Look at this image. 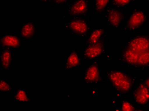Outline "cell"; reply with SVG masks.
Returning <instances> with one entry per match:
<instances>
[{"label": "cell", "mask_w": 149, "mask_h": 111, "mask_svg": "<svg viewBox=\"0 0 149 111\" xmlns=\"http://www.w3.org/2000/svg\"><path fill=\"white\" fill-rule=\"evenodd\" d=\"M13 100L15 102H31L32 100L27 93L24 87H19L13 93Z\"/></svg>", "instance_id": "obj_16"}, {"label": "cell", "mask_w": 149, "mask_h": 111, "mask_svg": "<svg viewBox=\"0 0 149 111\" xmlns=\"http://www.w3.org/2000/svg\"><path fill=\"white\" fill-rule=\"evenodd\" d=\"M14 52L10 48H3L0 53V67L3 71L10 70L14 58Z\"/></svg>", "instance_id": "obj_13"}, {"label": "cell", "mask_w": 149, "mask_h": 111, "mask_svg": "<svg viewBox=\"0 0 149 111\" xmlns=\"http://www.w3.org/2000/svg\"><path fill=\"white\" fill-rule=\"evenodd\" d=\"M148 19L147 12L134 6L132 8L131 14L127 16L124 23L122 27V30L124 31L134 32L138 31Z\"/></svg>", "instance_id": "obj_5"}, {"label": "cell", "mask_w": 149, "mask_h": 111, "mask_svg": "<svg viewBox=\"0 0 149 111\" xmlns=\"http://www.w3.org/2000/svg\"><path fill=\"white\" fill-rule=\"evenodd\" d=\"M69 1V0H49L47 5H54L61 6L65 5Z\"/></svg>", "instance_id": "obj_21"}, {"label": "cell", "mask_w": 149, "mask_h": 111, "mask_svg": "<svg viewBox=\"0 0 149 111\" xmlns=\"http://www.w3.org/2000/svg\"><path fill=\"white\" fill-rule=\"evenodd\" d=\"M37 28L35 22L29 21L24 22L20 28V34L23 39L28 40L34 38L37 33Z\"/></svg>", "instance_id": "obj_15"}, {"label": "cell", "mask_w": 149, "mask_h": 111, "mask_svg": "<svg viewBox=\"0 0 149 111\" xmlns=\"http://www.w3.org/2000/svg\"><path fill=\"white\" fill-rule=\"evenodd\" d=\"M118 109L121 111H144L143 109L138 107L135 104L133 100L127 99L126 97L123 98V101L120 103V105L118 107Z\"/></svg>", "instance_id": "obj_18"}, {"label": "cell", "mask_w": 149, "mask_h": 111, "mask_svg": "<svg viewBox=\"0 0 149 111\" xmlns=\"http://www.w3.org/2000/svg\"><path fill=\"white\" fill-rule=\"evenodd\" d=\"M111 41L109 37L104 38L101 41L94 44H86L82 46L81 51L80 58L82 62L93 61L96 59H100L101 57H105L111 61L112 59V53L108 49V45Z\"/></svg>", "instance_id": "obj_3"}, {"label": "cell", "mask_w": 149, "mask_h": 111, "mask_svg": "<svg viewBox=\"0 0 149 111\" xmlns=\"http://www.w3.org/2000/svg\"><path fill=\"white\" fill-rule=\"evenodd\" d=\"M0 90L1 92H12V87L3 77L0 78Z\"/></svg>", "instance_id": "obj_20"}, {"label": "cell", "mask_w": 149, "mask_h": 111, "mask_svg": "<svg viewBox=\"0 0 149 111\" xmlns=\"http://www.w3.org/2000/svg\"><path fill=\"white\" fill-rule=\"evenodd\" d=\"M21 38L13 33H6L0 38V47L2 48L17 50L22 46Z\"/></svg>", "instance_id": "obj_11"}, {"label": "cell", "mask_w": 149, "mask_h": 111, "mask_svg": "<svg viewBox=\"0 0 149 111\" xmlns=\"http://www.w3.org/2000/svg\"><path fill=\"white\" fill-rule=\"evenodd\" d=\"M108 37V31L106 28L98 26L93 29L87 37L86 44H94Z\"/></svg>", "instance_id": "obj_14"}, {"label": "cell", "mask_w": 149, "mask_h": 111, "mask_svg": "<svg viewBox=\"0 0 149 111\" xmlns=\"http://www.w3.org/2000/svg\"><path fill=\"white\" fill-rule=\"evenodd\" d=\"M142 81H143V82L144 83L145 85H146L148 87V88L149 89V76L145 77V78H143V77H142Z\"/></svg>", "instance_id": "obj_22"}, {"label": "cell", "mask_w": 149, "mask_h": 111, "mask_svg": "<svg viewBox=\"0 0 149 111\" xmlns=\"http://www.w3.org/2000/svg\"><path fill=\"white\" fill-rule=\"evenodd\" d=\"M37 1L41 2V3H42V4H43V5H47V3H48L49 0H37Z\"/></svg>", "instance_id": "obj_23"}, {"label": "cell", "mask_w": 149, "mask_h": 111, "mask_svg": "<svg viewBox=\"0 0 149 111\" xmlns=\"http://www.w3.org/2000/svg\"><path fill=\"white\" fill-rule=\"evenodd\" d=\"M122 48L137 52L149 51V34L140 31L122 43Z\"/></svg>", "instance_id": "obj_8"}, {"label": "cell", "mask_w": 149, "mask_h": 111, "mask_svg": "<svg viewBox=\"0 0 149 111\" xmlns=\"http://www.w3.org/2000/svg\"><path fill=\"white\" fill-rule=\"evenodd\" d=\"M106 14L101 17V19L110 27L114 31H116L120 26H123L124 23L127 15L123 8L115 7L110 5L105 9Z\"/></svg>", "instance_id": "obj_7"}, {"label": "cell", "mask_w": 149, "mask_h": 111, "mask_svg": "<svg viewBox=\"0 0 149 111\" xmlns=\"http://www.w3.org/2000/svg\"><path fill=\"white\" fill-rule=\"evenodd\" d=\"M136 1L137 0H111L110 5L117 8H123L125 6Z\"/></svg>", "instance_id": "obj_19"}, {"label": "cell", "mask_w": 149, "mask_h": 111, "mask_svg": "<svg viewBox=\"0 0 149 111\" xmlns=\"http://www.w3.org/2000/svg\"><path fill=\"white\" fill-rule=\"evenodd\" d=\"M139 76L130 75L127 72L109 67L107 68L106 79L110 82L118 97L125 98L132 92L136 85Z\"/></svg>", "instance_id": "obj_1"}, {"label": "cell", "mask_w": 149, "mask_h": 111, "mask_svg": "<svg viewBox=\"0 0 149 111\" xmlns=\"http://www.w3.org/2000/svg\"><path fill=\"white\" fill-rule=\"evenodd\" d=\"M111 0H93L92 8L96 15H100L105 11V9L109 5Z\"/></svg>", "instance_id": "obj_17"}, {"label": "cell", "mask_w": 149, "mask_h": 111, "mask_svg": "<svg viewBox=\"0 0 149 111\" xmlns=\"http://www.w3.org/2000/svg\"><path fill=\"white\" fill-rule=\"evenodd\" d=\"M90 20V16L72 18L66 23V29L73 36L86 38L93 30L89 25Z\"/></svg>", "instance_id": "obj_6"}, {"label": "cell", "mask_w": 149, "mask_h": 111, "mask_svg": "<svg viewBox=\"0 0 149 111\" xmlns=\"http://www.w3.org/2000/svg\"><path fill=\"white\" fill-rule=\"evenodd\" d=\"M81 81L87 86L91 87L93 92L97 93L96 85L107 81L101 76V65L100 59L93 60L92 63L84 70Z\"/></svg>", "instance_id": "obj_4"}, {"label": "cell", "mask_w": 149, "mask_h": 111, "mask_svg": "<svg viewBox=\"0 0 149 111\" xmlns=\"http://www.w3.org/2000/svg\"><path fill=\"white\" fill-rule=\"evenodd\" d=\"M132 100L138 107L147 110L149 103V89L142 81V77L139 76L136 85L132 91Z\"/></svg>", "instance_id": "obj_10"}, {"label": "cell", "mask_w": 149, "mask_h": 111, "mask_svg": "<svg viewBox=\"0 0 149 111\" xmlns=\"http://www.w3.org/2000/svg\"><path fill=\"white\" fill-rule=\"evenodd\" d=\"M82 66V63L80 56L77 50L73 49L68 53L63 70L64 72H70L75 67H81Z\"/></svg>", "instance_id": "obj_12"}, {"label": "cell", "mask_w": 149, "mask_h": 111, "mask_svg": "<svg viewBox=\"0 0 149 111\" xmlns=\"http://www.w3.org/2000/svg\"><path fill=\"white\" fill-rule=\"evenodd\" d=\"M143 1H146V2H147V3H148V6H149V0H143Z\"/></svg>", "instance_id": "obj_24"}, {"label": "cell", "mask_w": 149, "mask_h": 111, "mask_svg": "<svg viewBox=\"0 0 149 111\" xmlns=\"http://www.w3.org/2000/svg\"><path fill=\"white\" fill-rule=\"evenodd\" d=\"M92 8L90 0H73L67 6L66 15L72 18L87 17Z\"/></svg>", "instance_id": "obj_9"}, {"label": "cell", "mask_w": 149, "mask_h": 111, "mask_svg": "<svg viewBox=\"0 0 149 111\" xmlns=\"http://www.w3.org/2000/svg\"><path fill=\"white\" fill-rule=\"evenodd\" d=\"M118 53V62L127 67L138 72H146L149 69V51L137 52L122 48Z\"/></svg>", "instance_id": "obj_2"}]
</instances>
